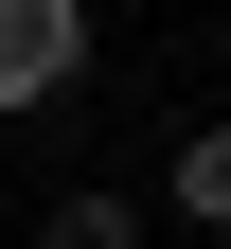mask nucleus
I'll return each mask as SVG.
<instances>
[{"mask_svg": "<svg viewBox=\"0 0 231 249\" xmlns=\"http://www.w3.org/2000/svg\"><path fill=\"white\" fill-rule=\"evenodd\" d=\"M89 71V0H0V107H53Z\"/></svg>", "mask_w": 231, "mask_h": 249, "instance_id": "nucleus-1", "label": "nucleus"}, {"mask_svg": "<svg viewBox=\"0 0 231 249\" xmlns=\"http://www.w3.org/2000/svg\"><path fill=\"white\" fill-rule=\"evenodd\" d=\"M178 213H195V231H231V107L178 142Z\"/></svg>", "mask_w": 231, "mask_h": 249, "instance_id": "nucleus-2", "label": "nucleus"}, {"mask_svg": "<svg viewBox=\"0 0 231 249\" xmlns=\"http://www.w3.org/2000/svg\"><path fill=\"white\" fill-rule=\"evenodd\" d=\"M36 249H142V213H124V196H53V213H36Z\"/></svg>", "mask_w": 231, "mask_h": 249, "instance_id": "nucleus-3", "label": "nucleus"}, {"mask_svg": "<svg viewBox=\"0 0 231 249\" xmlns=\"http://www.w3.org/2000/svg\"><path fill=\"white\" fill-rule=\"evenodd\" d=\"M0 249H18V213H0Z\"/></svg>", "mask_w": 231, "mask_h": 249, "instance_id": "nucleus-4", "label": "nucleus"}]
</instances>
